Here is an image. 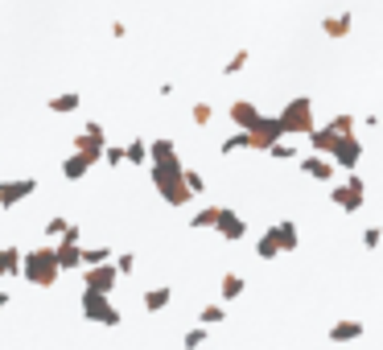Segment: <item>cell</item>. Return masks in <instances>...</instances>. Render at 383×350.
Here are the masks:
<instances>
[{
	"instance_id": "6da1fadb",
	"label": "cell",
	"mask_w": 383,
	"mask_h": 350,
	"mask_svg": "<svg viewBox=\"0 0 383 350\" xmlns=\"http://www.w3.org/2000/svg\"><path fill=\"white\" fill-rule=\"evenodd\" d=\"M182 157H169V161H149V173H153V190L161 194V202L165 206H173V210H182L194 194L186 190V182H182Z\"/></svg>"
},
{
	"instance_id": "7a4b0ae2",
	"label": "cell",
	"mask_w": 383,
	"mask_h": 350,
	"mask_svg": "<svg viewBox=\"0 0 383 350\" xmlns=\"http://www.w3.org/2000/svg\"><path fill=\"white\" fill-rule=\"evenodd\" d=\"M21 276H25L29 285H37V289H54V285H58V276H62L58 256H54V243L25 252V256H21Z\"/></svg>"
},
{
	"instance_id": "3957f363",
	"label": "cell",
	"mask_w": 383,
	"mask_h": 350,
	"mask_svg": "<svg viewBox=\"0 0 383 350\" xmlns=\"http://www.w3.org/2000/svg\"><path fill=\"white\" fill-rule=\"evenodd\" d=\"M276 124H281V132L285 136H305L318 120H314V99L309 95H293L281 111H276Z\"/></svg>"
},
{
	"instance_id": "277c9868",
	"label": "cell",
	"mask_w": 383,
	"mask_h": 350,
	"mask_svg": "<svg viewBox=\"0 0 383 350\" xmlns=\"http://www.w3.org/2000/svg\"><path fill=\"white\" fill-rule=\"evenodd\" d=\"M78 309H83V318H87V322H95V326H120V322H124V314L111 305V293L83 289V297H78Z\"/></svg>"
},
{
	"instance_id": "5b68a950",
	"label": "cell",
	"mask_w": 383,
	"mask_h": 350,
	"mask_svg": "<svg viewBox=\"0 0 383 350\" xmlns=\"http://www.w3.org/2000/svg\"><path fill=\"white\" fill-rule=\"evenodd\" d=\"M330 202H334L338 210H347V215H359V210H363V202H367V182L351 169V177H347L342 186H334V182H330Z\"/></svg>"
},
{
	"instance_id": "8992f818",
	"label": "cell",
	"mask_w": 383,
	"mask_h": 350,
	"mask_svg": "<svg viewBox=\"0 0 383 350\" xmlns=\"http://www.w3.org/2000/svg\"><path fill=\"white\" fill-rule=\"evenodd\" d=\"M103 144H107V132H103V124H99V120H87V128L74 136V153H83V157H87V165H99Z\"/></svg>"
},
{
	"instance_id": "52a82bcc",
	"label": "cell",
	"mask_w": 383,
	"mask_h": 350,
	"mask_svg": "<svg viewBox=\"0 0 383 350\" xmlns=\"http://www.w3.org/2000/svg\"><path fill=\"white\" fill-rule=\"evenodd\" d=\"M330 161H334V169H359V161H363V140L355 136V132H347V136H338L334 140V149H330Z\"/></svg>"
},
{
	"instance_id": "ba28073f",
	"label": "cell",
	"mask_w": 383,
	"mask_h": 350,
	"mask_svg": "<svg viewBox=\"0 0 383 350\" xmlns=\"http://www.w3.org/2000/svg\"><path fill=\"white\" fill-rule=\"evenodd\" d=\"M116 285H120V272H116V264H111V260H103V264H83V289L111 293Z\"/></svg>"
},
{
	"instance_id": "9c48e42d",
	"label": "cell",
	"mask_w": 383,
	"mask_h": 350,
	"mask_svg": "<svg viewBox=\"0 0 383 350\" xmlns=\"http://www.w3.org/2000/svg\"><path fill=\"white\" fill-rule=\"evenodd\" d=\"M33 194H37V182L33 177H8V182H0V210H17Z\"/></svg>"
},
{
	"instance_id": "30bf717a",
	"label": "cell",
	"mask_w": 383,
	"mask_h": 350,
	"mask_svg": "<svg viewBox=\"0 0 383 350\" xmlns=\"http://www.w3.org/2000/svg\"><path fill=\"white\" fill-rule=\"evenodd\" d=\"M285 132H281V124H276V116H264L260 111V120L248 128V140H252V153H264L268 144H276Z\"/></svg>"
},
{
	"instance_id": "8fae6325",
	"label": "cell",
	"mask_w": 383,
	"mask_h": 350,
	"mask_svg": "<svg viewBox=\"0 0 383 350\" xmlns=\"http://www.w3.org/2000/svg\"><path fill=\"white\" fill-rule=\"evenodd\" d=\"M210 231H219L227 243H239L248 235V219H239V210H231V206H219V219H215Z\"/></svg>"
},
{
	"instance_id": "7c38bea8",
	"label": "cell",
	"mask_w": 383,
	"mask_h": 350,
	"mask_svg": "<svg viewBox=\"0 0 383 350\" xmlns=\"http://www.w3.org/2000/svg\"><path fill=\"white\" fill-rule=\"evenodd\" d=\"M301 173L314 177V182H322V186H330L338 169H334V161H330L326 153H305V157H301Z\"/></svg>"
},
{
	"instance_id": "4fadbf2b",
	"label": "cell",
	"mask_w": 383,
	"mask_h": 350,
	"mask_svg": "<svg viewBox=\"0 0 383 350\" xmlns=\"http://www.w3.org/2000/svg\"><path fill=\"white\" fill-rule=\"evenodd\" d=\"M227 120H231L235 128H243V132H248V128H252V124L260 120V107H256L252 99H235V103L227 107Z\"/></svg>"
},
{
	"instance_id": "5bb4252c",
	"label": "cell",
	"mask_w": 383,
	"mask_h": 350,
	"mask_svg": "<svg viewBox=\"0 0 383 350\" xmlns=\"http://www.w3.org/2000/svg\"><path fill=\"white\" fill-rule=\"evenodd\" d=\"M272 231H276V239H281V252H297V248H301V231H297V223H293V219L272 223Z\"/></svg>"
},
{
	"instance_id": "9a60e30c",
	"label": "cell",
	"mask_w": 383,
	"mask_h": 350,
	"mask_svg": "<svg viewBox=\"0 0 383 350\" xmlns=\"http://www.w3.org/2000/svg\"><path fill=\"white\" fill-rule=\"evenodd\" d=\"M54 256H58V268L62 272H78L83 268V256H78V243H54Z\"/></svg>"
},
{
	"instance_id": "2e32d148",
	"label": "cell",
	"mask_w": 383,
	"mask_h": 350,
	"mask_svg": "<svg viewBox=\"0 0 383 350\" xmlns=\"http://www.w3.org/2000/svg\"><path fill=\"white\" fill-rule=\"evenodd\" d=\"M351 25H355V21H351V12H334V17H326V21H322V33H326V37H334V41H342V37H351Z\"/></svg>"
},
{
	"instance_id": "e0dca14e",
	"label": "cell",
	"mask_w": 383,
	"mask_h": 350,
	"mask_svg": "<svg viewBox=\"0 0 383 350\" xmlns=\"http://www.w3.org/2000/svg\"><path fill=\"white\" fill-rule=\"evenodd\" d=\"M78 103H83V95L78 91H58V95H50V111L54 116H70V111H78Z\"/></svg>"
},
{
	"instance_id": "ac0fdd59",
	"label": "cell",
	"mask_w": 383,
	"mask_h": 350,
	"mask_svg": "<svg viewBox=\"0 0 383 350\" xmlns=\"http://www.w3.org/2000/svg\"><path fill=\"white\" fill-rule=\"evenodd\" d=\"M144 309L149 314H161V309H169V301H173V289L169 285H157V289H144Z\"/></svg>"
},
{
	"instance_id": "d6986e66",
	"label": "cell",
	"mask_w": 383,
	"mask_h": 350,
	"mask_svg": "<svg viewBox=\"0 0 383 350\" xmlns=\"http://www.w3.org/2000/svg\"><path fill=\"white\" fill-rule=\"evenodd\" d=\"M305 136H309L314 153H326V157H330V149H334V140H338V132H334L330 124H326V128H318V124H314V128H309Z\"/></svg>"
},
{
	"instance_id": "ffe728a7",
	"label": "cell",
	"mask_w": 383,
	"mask_h": 350,
	"mask_svg": "<svg viewBox=\"0 0 383 350\" xmlns=\"http://www.w3.org/2000/svg\"><path fill=\"white\" fill-rule=\"evenodd\" d=\"M243 289H248V281H243L239 272H227V276L219 281V297H223V301H239Z\"/></svg>"
},
{
	"instance_id": "44dd1931",
	"label": "cell",
	"mask_w": 383,
	"mask_h": 350,
	"mask_svg": "<svg viewBox=\"0 0 383 350\" xmlns=\"http://www.w3.org/2000/svg\"><path fill=\"white\" fill-rule=\"evenodd\" d=\"M363 338V322H334L330 326V342H359Z\"/></svg>"
},
{
	"instance_id": "7402d4cb",
	"label": "cell",
	"mask_w": 383,
	"mask_h": 350,
	"mask_svg": "<svg viewBox=\"0 0 383 350\" xmlns=\"http://www.w3.org/2000/svg\"><path fill=\"white\" fill-rule=\"evenodd\" d=\"M21 276V248H0V281Z\"/></svg>"
},
{
	"instance_id": "603a6c76",
	"label": "cell",
	"mask_w": 383,
	"mask_h": 350,
	"mask_svg": "<svg viewBox=\"0 0 383 350\" xmlns=\"http://www.w3.org/2000/svg\"><path fill=\"white\" fill-rule=\"evenodd\" d=\"M87 169H91V165H87V157H83V153H70V157L62 161V177H66V182H83V177H87Z\"/></svg>"
},
{
	"instance_id": "cb8c5ba5",
	"label": "cell",
	"mask_w": 383,
	"mask_h": 350,
	"mask_svg": "<svg viewBox=\"0 0 383 350\" xmlns=\"http://www.w3.org/2000/svg\"><path fill=\"white\" fill-rule=\"evenodd\" d=\"M256 256H260V260H276V256H285V252H281V239H276V231H272V227L256 239Z\"/></svg>"
},
{
	"instance_id": "d4e9b609",
	"label": "cell",
	"mask_w": 383,
	"mask_h": 350,
	"mask_svg": "<svg viewBox=\"0 0 383 350\" xmlns=\"http://www.w3.org/2000/svg\"><path fill=\"white\" fill-rule=\"evenodd\" d=\"M124 161H128V165H149V140H140V136L128 140V144H124Z\"/></svg>"
},
{
	"instance_id": "484cf974",
	"label": "cell",
	"mask_w": 383,
	"mask_h": 350,
	"mask_svg": "<svg viewBox=\"0 0 383 350\" xmlns=\"http://www.w3.org/2000/svg\"><path fill=\"white\" fill-rule=\"evenodd\" d=\"M169 157H177V144H173L169 136H157V140L149 144V161H169Z\"/></svg>"
},
{
	"instance_id": "4316f807",
	"label": "cell",
	"mask_w": 383,
	"mask_h": 350,
	"mask_svg": "<svg viewBox=\"0 0 383 350\" xmlns=\"http://www.w3.org/2000/svg\"><path fill=\"white\" fill-rule=\"evenodd\" d=\"M243 149H252V140H248V132H243V128L219 144V153H223V157H235V153H243Z\"/></svg>"
},
{
	"instance_id": "83f0119b",
	"label": "cell",
	"mask_w": 383,
	"mask_h": 350,
	"mask_svg": "<svg viewBox=\"0 0 383 350\" xmlns=\"http://www.w3.org/2000/svg\"><path fill=\"white\" fill-rule=\"evenodd\" d=\"M223 318H227V309H223V301H210V305H202V314H198V322L202 326H223Z\"/></svg>"
},
{
	"instance_id": "f1b7e54d",
	"label": "cell",
	"mask_w": 383,
	"mask_h": 350,
	"mask_svg": "<svg viewBox=\"0 0 383 350\" xmlns=\"http://www.w3.org/2000/svg\"><path fill=\"white\" fill-rule=\"evenodd\" d=\"M215 219H219V206H202V210L190 219V227H194V231H210V227H215Z\"/></svg>"
},
{
	"instance_id": "f546056e",
	"label": "cell",
	"mask_w": 383,
	"mask_h": 350,
	"mask_svg": "<svg viewBox=\"0 0 383 350\" xmlns=\"http://www.w3.org/2000/svg\"><path fill=\"white\" fill-rule=\"evenodd\" d=\"M248 62H252V50H235V54L227 58V66H223V74L231 78V74H239V70H243Z\"/></svg>"
},
{
	"instance_id": "4dcf8cb0",
	"label": "cell",
	"mask_w": 383,
	"mask_h": 350,
	"mask_svg": "<svg viewBox=\"0 0 383 350\" xmlns=\"http://www.w3.org/2000/svg\"><path fill=\"white\" fill-rule=\"evenodd\" d=\"M78 256H83V264H103V260H111V248H103V243L99 248H83L78 243Z\"/></svg>"
},
{
	"instance_id": "1f68e13d",
	"label": "cell",
	"mask_w": 383,
	"mask_h": 350,
	"mask_svg": "<svg viewBox=\"0 0 383 350\" xmlns=\"http://www.w3.org/2000/svg\"><path fill=\"white\" fill-rule=\"evenodd\" d=\"M182 182H186V190H190V194H194V198H198V194H202V190H206V177H202V173H198V169H182Z\"/></svg>"
},
{
	"instance_id": "d6a6232c",
	"label": "cell",
	"mask_w": 383,
	"mask_h": 350,
	"mask_svg": "<svg viewBox=\"0 0 383 350\" xmlns=\"http://www.w3.org/2000/svg\"><path fill=\"white\" fill-rule=\"evenodd\" d=\"M190 120H194L198 128H206V124L215 120V107H210V103H194V107H190Z\"/></svg>"
},
{
	"instance_id": "836d02e7",
	"label": "cell",
	"mask_w": 383,
	"mask_h": 350,
	"mask_svg": "<svg viewBox=\"0 0 383 350\" xmlns=\"http://www.w3.org/2000/svg\"><path fill=\"white\" fill-rule=\"evenodd\" d=\"M264 153H268L272 161H293V157H297V149H293V144H285V140H276V144H268Z\"/></svg>"
},
{
	"instance_id": "e575fe53",
	"label": "cell",
	"mask_w": 383,
	"mask_h": 350,
	"mask_svg": "<svg viewBox=\"0 0 383 350\" xmlns=\"http://www.w3.org/2000/svg\"><path fill=\"white\" fill-rule=\"evenodd\" d=\"M111 264H116V272H120V276H132V272H136V256H132V252H120Z\"/></svg>"
},
{
	"instance_id": "d590c367",
	"label": "cell",
	"mask_w": 383,
	"mask_h": 350,
	"mask_svg": "<svg viewBox=\"0 0 383 350\" xmlns=\"http://www.w3.org/2000/svg\"><path fill=\"white\" fill-rule=\"evenodd\" d=\"M206 338H210V326H202V322H198L194 330H186V338H182V342H186V347H202Z\"/></svg>"
},
{
	"instance_id": "8d00e7d4",
	"label": "cell",
	"mask_w": 383,
	"mask_h": 350,
	"mask_svg": "<svg viewBox=\"0 0 383 350\" xmlns=\"http://www.w3.org/2000/svg\"><path fill=\"white\" fill-rule=\"evenodd\" d=\"M103 165H124V144H103Z\"/></svg>"
},
{
	"instance_id": "74e56055",
	"label": "cell",
	"mask_w": 383,
	"mask_h": 350,
	"mask_svg": "<svg viewBox=\"0 0 383 350\" xmlns=\"http://www.w3.org/2000/svg\"><path fill=\"white\" fill-rule=\"evenodd\" d=\"M330 128H334L338 136H347V132H355V116H334V120H330Z\"/></svg>"
},
{
	"instance_id": "f35d334b",
	"label": "cell",
	"mask_w": 383,
	"mask_h": 350,
	"mask_svg": "<svg viewBox=\"0 0 383 350\" xmlns=\"http://www.w3.org/2000/svg\"><path fill=\"white\" fill-rule=\"evenodd\" d=\"M58 239H62V243H83V227H78V223H66V231H62ZM58 239H54V243H58Z\"/></svg>"
},
{
	"instance_id": "ab89813d",
	"label": "cell",
	"mask_w": 383,
	"mask_h": 350,
	"mask_svg": "<svg viewBox=\"0 0 383 350\" xmlns=\"http://www.w3.org/2000/svg\"><path fill=\"white\" fill-rule=\"evenodd\" d=\"M62 231H66V219H62V215H54V219L45 223V235H50V239H58Z\"/></svg>"
},
{
	"instance_id": "60d3db41",
	"label": "cell",
	"mask_w": 383,
	"mask_h": 350,
	"mask_svg": "<svg viewBox=\"0 0 383 350\" xmlns=\"http://www.w3.org/2000/svg\"><path fill=\"white\" fill-rule=\"evenodd\" d=\"M380 227H367V231H363V248H367V252H375V248H380Z\"/></svg>"
},
{
	"instance_id": "b9f144b4",
	"label": "cell",
	"mask_w": 383,
	"mask_h": 350,
	"mask_svg": "<svg viewBox=\"0 0 383 350\" xmlns=\"http://www.w3.org/2000/svg\"><path fill=\"white\" fill-rule=\"evenodd\" d=\"M8 305H12V297H8V293H4V289H0V314H4V309H8Z\"/></svg>"
}]
</instances>
